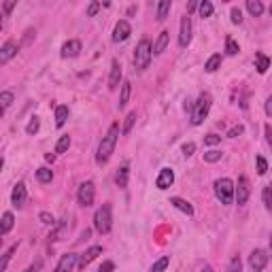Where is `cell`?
<instances>
[{"label": "cell", "instance_id": "6da1fadb", "mask_svg": "<svg viewBox=\"0 0 272 272\" xmlns=\"http://www.w3.org/2000/svg\"><path fill=\"white\" fill-rule=\"evenodd\" d=\"M119 124L115 121V124H111V128L107 130V134L102 136L100 145H98V151H96V164L98 166H105L109 160H111V155L115 151V145H117L119 140Z\"/></svg>", "mask_w": 272, "mask_h": 272}, {"label": "cell", "instance_id": "7a4b0ae2", "mask_svg": "<svg viewBox=\"0 0 272 272\" xmlns=\"http://www.w3.org/2000/svg\"><path fill=\"white\" fill-rule=\"evenodd\" d=\"M213 190H215V196L221 204H232L236 200V183L228 177H221L213 183Z\"/></svg>", "mask_w": 272, "mask_h": 272}, {"label": "cell", "instance_id": "3957f363", "mask_svg": "<svg viewBox=\"0 0 272 272\" xmlns=\"http://www.w3.org/2000/svg\"><path fill=\"white\" fill-rule=\"evenodd\" d=\"M151 57H153V45L149 38H142V41L136 45L134 49V66L136 70H147L149 64H151Z\"/></svg>", "mask_w": 272, "mask_h": 272}, {"label": "cell", "instance_id": "277c9868", "mask_svg": "<svg viewBox=\"0 0 272 272\" xmlns=\"http://www.w3.org/2000/svg\"><path fill=\"white\" fill-rule=\"evenodd\" d=\"M94 228L96 232L100 234H109L113 228V211H111V204H102L98 211L94 213Z\"/></svg>", "mask_w": 272, "mask_h": 272}, {"label": "cell", "instance_id": "5b68a950", "mask_svg": "<svg viewBox=\"0 0 272 272\" xmlns=\"http://www.w3.org/2000/svg\"><path fill=\"white\" fill-rule=\"evenodd\" d=\"M211 105H213V98L211 94H200L196 105H193V111H191V124L193 126H200L202 121L209 117V111H211Z\"/></svg>", "mask_w": 272, "mask_h": 272}, {"label": "cell", "instance_id": "8992f818", "mask_svg": "<svg viewBox=\"0 0 272 272\" xmlns=\"http://www.w3.org/2000/svg\"><path fill=\"white\" fill-rule=\"evenodd\" d=\"M77 200H79V204L83 206V209H87V206L94 204V200H96V185L92 183V181H83V183L79 185Z\"/></svg>", "mask_w": 272, "mask_h": 272}, {"label": "cell", "instance_id": "52a82bcc", "mask_svg": "<svg viewBox=\"0 0 272 272\" xmlns=\"http://www.w3.org/2000/svg\"><path fill=\"white\" fill-rule=\"evenodd\" d=\"M268 260H270V255L264 249H253V251H251V255H249V266H251L253 272H262L264 268L268 266Z\"/></svg>", "mask_w": 272, "mask_h": 272}, {"label": "cell", "instance_id": "ba28073f", "mask_svg": "<svg viewBox=\"0 0 272 272\" xmlns=\"http://www.w3.org/2000/svg\"><path fill=\"white\" fill-rule=\"evenodd\" d=\"M191 43V17L185 15L181 17V28H179V47L185 49Z\"/></svg>", "mask_w": 272, "mask_h": 272}, {"label": "cell", "instance_id": "9c48e42d", "mask_svg": "<svg viewBox=\"0 0 272 272\" xmlns=\"http://www.w3.org/2000/svg\"><path fill=\"white\" fill-rule=\"evenodd\" d=\"M77 266H79V255L77 253H64L54 272H73Z\"/></svg>", "mask_w": 272, "mask_h": 272}, {"label": "cell", "instance_id": "30bf717a", "mask_svg": "<svg viewBox=\"0 0 272 272\" xmlns=\"http://www.w3.org/2000/svg\"><path fill=\"white\" fill-rule=\"evenodd\" d=\"M130 34H132V26L126 19H119L113 30V43H126L130 38Z\"/></svg>", "mask_w": 272, "mask_h": 272}, {"label": "cell", "instance_id": "8fae6325", "mask_svg": "<svg viewBox=\"0 0 272 272\" xmlns=\"http://www.w3.org/2000/svg\"><path fill=\"white\" fill-rule=\"evenodd\" d=\"M26 198H28L26 183H24V181H19V183H15V187H13V191H11V204L15 206V209H24Z\"/></svg>", "mask_w": 272, "mask_h": 272}, {"label": "cell", "instance_id": "7c38bea8", "mask_svg": "<svg viewBox=\"0 0 272 272\" xmlns=\"http://www.w3.org/2000/svg\"><path fill=\"white\" fill-rule=\"evenodd\" d=\"M251 196V187H249V179L245 177H238V183H236V204H247V200Z\"/></svg>", "mask_w": 272, "mask_h": 272}, {"label": "cell", "instance_id": "4fadbf2b", "mask_svg": "<svg viewBox=\"0 0 272 272\" xmlns=\"http://www.w3.org/2000/svg\"><path fill=\"white\" fill-rule=\"evenodd\" d=\"M172 183H174V170L172 168H162L158 179H155V187L164 191V190H168V187H172Z\"/></svg>", "mask_w": 272, "mask_h": 272}, {"label": "cell", "instance_id": "5bb4252c", "mask_svg": "<svg viewBox=\"0 0 272 272\" xmlns=\"http://www.w3.org/2000/svg\"><path fill=\"white\" fill-rule=\"evenodd\" d=\"M17 51H19V45L15 41H6L2 47H0V64H9V60H13V57L17 55Z\"/></svg>", "mask_w": 272, "mask_h": 272}, {"label": "cell", "instance_id": "9a60e30c", "mask_svg": "<svg viewBox=\"0 0 272 272\" xmlns=\"http://www.w3.org/2000/svg\"><path fill=\"white\" fill-rule=\"evenodd\" d=\"M98 255H102V247H100V245H94V247L85 249V251H83V253L79 255V268L89 266V264H92Z\"/></svg>", "mask_w": 272, "mask_h": 272}, {"label": "cell", "instance_id": "2e32d148", "mask_svg": "<svg viewBox=\"0 0 272 272\" xmlns=\"http://www.w3.org/2000/svg\"><path fill=\"white\" fill-rule=\"evenodd\" d=\"M62 57H77L81 54V41L79 38H70V41H66L62 45Z\"/></svg>", "mask_w": 272, "mask_h": 272}, {"label": "cell", "instance_id": "e0dca14e", "mask_svg": "<svg viewBox=\"0 0 272 272\" xmlns=\"http://www.w3.org/2000/svg\"><path fill=\"white\" fill-rule=\"evenodd\" d=\"M168 43H170V32L168 30H162L158 38H155V43H153V55H162L166 51L168 47Z\"/></svg>", "mask_w": 272, "mask_h": 272}, {"label": "cell", "instance_id": "ac0fdd59", "mask_svg": "<svg viewBox=\"0 0 272 272\" xmlns=\"http://www.w3.org/2000/svg\"><path fill=\"white\" fill-rule=\"evenodd\" d=\"M121 83V64L119 60L111 62V75H109V89H117Z\"/></svg>", "mask_w": 272, "mask_h": 272}, {"label": "cell", "instance_id": "d6986e66", "mask_svg": "<svg viewBox=\"0 0 272 272\" xmlns=\"http://www.w3.org/2000/svg\"><path fill=\"white\" fill-rule=\"evenodd\" d=\"M170 204L174 206L177 211H181V213H185V215H193V206H191V202H187V200H183V198H179V196H172L170 198Z\"/></svg>", "mask_w": 272, "mask_h": 272}, {"label": "cell", "instance_id": "ffe728a7", "mask_svg": "<svg viewBox=\"0 0 272 272\" xmlns=\"http://www.w3.org/2000/svg\"><path fill=\"white\" fill-rule=\"evenodd\" d=\"M66 219H60V221L55 223V228H54V232L49 234V245L51 243H57V241H62V236L66 234Z\"/></svg>", "mask_w": 272, "mask_h": 272}, {"label": "cell", "instance_id": "44dd1931", "mask_svg": "<svg viewBox=\"0 0 272 272\" xmlns=\"http://www.w3.org/2000/svg\"><path fill=\"white\" fill-rule=\"evenodd\" d=\"M128 179H130V166L124 164L117 170V174H115V183H117V187H121V190H126V187H128Z\"/></svg>", "mask_w": 272, "mask_h": 272}, {"label": "cell", "instance_id": "7402d4cb", "mask_svg": "<svg viewBox=\"0 0 272 272\" xmlns=\"http://www.w3.org/2000/svg\"><path fill=\"white\" fill-rule=\"evenodd\" d=\"M13 225H15V217H13V213L11 211L2 213V225H0V234L6 236L13 230Z\"/></svg>", "mask_w": 272, "mask_h": 272}, {"label": "cell", "instance_id": "603a6c76", "mask_svg": "<svg viewBox=\"0 0 272 272\" xmlns=\"http://www.w3.org/2000/svg\"><path fill=\"white\" fill-rule=\"evenodd\" d=\"M221 54H213L209 60H206V64H204V70L206 73H217L219 68H221Z\"/></svg>", "mask_w": 272, "mask_h": 272}, {"label": "cell", "instance_id": "cb8c5ba5", "mask_svg": "<svg viewBox=\"0 0 272 272\" xmlns=\"http://www.w3.org/2000/svg\"><path fill=\"white\" fill-rule=\"evenodd\" d=\"M68 115H70V109H68L66 105L55 107V126H57V128H62V126L68 121Z\"/></svg>", "mask_w": 272, "mask_h": 272}, {"label": "cell", "instance_id": "d4e9b609", "mask_svg": "<svg viewBox=\"0 0 272 272\" xmlns=\"http://www.w3.org/2000/svg\"><path fill=\"white\" fill-rule=\"evenodd\" d=\"M255 68L260 75H266L268 68H270V57L264 55V54H255Z\"/></svg>", "mask_w": 272, "mask_h": 272}, {"label": "cell", "instance_id": "484cf974", "mask_svg": "<svg viewBox=\"0 0 272 272\" xmlns=\"http://www.w3.org/2000/svg\"><path fill=\"white\" fill-rule=\"evenodd\" d=\"M130 94H132V83L124 81L121 83V94H119V109H126L128 100H130Z\"/></svg>", "mask_w": 272, "mask_h": 272}, {"label": "cell", "instance_id": "4316f807", "mask_svg": "<svg viewBox=\"0 0 272 272\" xmlns=\"http://www.w3.org/2000/svg\"><path fill=\"white\" fill-rule=\"evenodd\" d=\"M170 9H172L170 0H160L158 2V22H164L168 17V13H170Z\"/></svg>", "mask_w": 272, "mask_h": 272}, {"label": "cell", "instance_id": "83f0119b", "mask_svg": "<svg viewBox=\"0 0 272 272\" xmlns=\"http://www.w3.org/2000/svg\"><path fill=\"white\" fill-rule=\"evenodd\" d=\"M247 11L253 17H260L264 13V2H262V0H247Z\"/></svg>", "mask_w": 272, "mask_h": 272}, {"label": "cell", "instance_id": "f1b7e54d", "mask_svg": "<svg viewBox=\"0 0 272 272\" xmlns=\"http://www.w3.org/2000/svg\"><path fill=\"white\" fill-rule=\"evenodd\" d=\"M198 13H200V17H211L213 13H215V4L211 2V0H202L200 2V6H198Z\"/></svg>", "mask_w": 272, "mask_h": 272}, {"label": "cell", "instance_id": "f546056e", "mask_svg": "<svg viewBox=\"0 0 272 272\" xmlns=\"http://www.w3.org/2000/svg\"><path fill=\"white\" fill-rule=\"evenodd\" d=\"M36 179L41 181V183H51V179H54V170L47 168V166H41L36 170Z\"/></svg>", "mask_w": 272, "mask_h": 272}, {"label": "cell", "instance_id": "4dcf8cb0", "mask_svg": "<svg viewBox=\"0 0 272 272\" xmlns=\"http://www.w3.org/2000/svg\"><path fill=\"white\" fill-rule=\"evenodd\" d=\"M70 136L68 134H64V136H60L57 138V142H55V153H66L68 151V147H70Z\"/></svg>", "mask_w": 272, "mask_h": 272}, {"label": "cell", "instance_id": "1f68e13d", "mask_svg": "<svg viewBox=\"0 0 272 272\" xmlns=\"http://www.w3.org/2000/svg\"><path fill=\"white\" fill-rule=\"evenodd\" d=\"M15 251H17V243H15V245H11V247L4 251L2 262H0V272H4V270H6V266H9V262H11V257H13V253H15Z\"/></svg>", "mask_w": 272, "mask_h": 272}, {"label": "cell", "instance_id": "d6a6232c", "mask_svg": "<svg viewBox=\"0 0 272 272\" xmlns=\"http://www.w3.org/2000/svg\"><path fill=\"white\" fill-rule=\"evenodd\" d=\"M262 200H264V206H266L268 211H272V181L262 190Z\"/></svg>", "mask_w": 272, "mask_h": 272}, {"label": "cell", "instance_id": "836d02e7", "mask_svg": "<svg viewBox=\"0 0 272 272\" xmlns=\"http://www.w3.org/2000/svg\"><path fill=\"white\" fill-rule=\"evenodd\" d=\"M168 264H170V257H168V255H162L160 260H158V262H155L153 266H151V270H149V272H166Z\"/></svg>", "mask_w": 272, "mask_h": 272}, {"label": "cell", "instance_id": "e575fe53", "mask_svg": "<svg viewBox=\"0 0 272 272\" xmlns=\"http://www.w3.org/2000/svg\"><path fill=\"white\" fill-rule=\"evenodd\" d=\"M134 124H136V111H132V113H128V117H126V121H124V128H121V134H130L132 132V128H134Z\"/></svg>", "mask_w": 272, "mask_h": 272}, {"label": "cell", "instance_id": "d590c367", "mask_svg": "<svg viewBox=\"0 0 272 272\" xmlns=\"http://www.w3.org/2000/svg\"><path fill=\"white\" fill-rule=\"evenodd\" d=\"M38 128H41V119H38L36 115H34V117H30L28 126H26V134H28V136H34V134L38 132Z\"/></svg>", "mask_w": 272, "mask_h": 272}, {"label": "cell", "instance_id": "8d00e7d4", "mask_svg": "<svg viewBox=\"0 0 272 272\" xmlns=\"http://www.w3.org/2000/svg\"><path fill=\"white\" fill-rule=\"evenodd\" d=\"M238 51H241V47H238V43L234 41V38H232V36L225 38V54H228V55H236Z\"/></svg>", "mask_w": 272, "mask_h": 272}, {"label": "cell", "instance_id": "74e56055", "mask_svg": "<svg viewBox=\"0 0 272 272\" xmlns=\"http://www.w3.org/2000/svg\"><path fill=\"white\" fill-rule=\"evenodd\" d=\"M221 151H217V149H211V151L204 153V162H209V164H215V162L221 160Z\"/></svg>", "mask_w": 272, "mask_h": 272}, {"label": "cell", "instance_id": "f35d334b", "mask_svg": "<svg viewBox=\"0 0 272 272\" xmlns=\"http://www.w3.org/2000/svg\"><path fill=\"white\" fill-rule=\"evenodd\" d=\"M0 105H2V113L13 105V92H2L0 94Z\"/></svg>", "mask_w": 272, "mask_h": 272}, {"label": "cell", "instance_id": "ab89813d", "mask_svg": "<svg viewBox=\"0 0 272 272\" xmlns=\"http://www.w3.org/2000/svg\"><path fill=\"white\" fill-rule=\"evenodd\" d=\"M241 270H243V262H241V257H238V255H234L230 260L228 270H225V272H241Z\"/></svg>", "mask_w": 272, "mask_h": 272}, {"label": "cell", "instance_id": "60d3db41", "mask_svg": "<svg viewBox=\"0 0 272 272\" xmlns=\"http://www.w3.org/2000/svg\"><path fill=\"white\" fill-rule=\"evenodd\" d=\"M255 164H257V174H266V172H268V162H266V158L257 155V158H255Z\"/></svg>", "mask_w": 272, "mask_h": 272}, {"label": "cell", "instance_id": "b9f144b4", "mask_svg": "<svg viewBox=\"0 0 272 272\" xmlns=\"http://www.w3.org/2000/svg\"><path fill=\"white\" fill-rule=\"evenodd\" d=\"M230 19H232V24H243V11L238 9V6H232Z\"/></svg>", "mask_w": 272, "mask_h": 272}, {"label": "cell", "instance_id": "7bdbcfd3", "mask_svg": "<svg viewBox=\"0 0 272 272\" xmlns=\"http://www.w3.org/2000/svg\"><path fill=\"white\" fill-rule=\"evenodd\" d=\"M221 142V136L219 134H209V136H204V145L206 147H215V145H219Z\"/></svg>", "mask_w": 272, "mask_h": 272}, {"label": "cell", "instance_id": "ee69618b", "mask_svg": "<svg viewBox=\"0 0 272 272\" xmlns=\"http://www.w3.org/2000/svg\"><path fill=\"white\" fill-rule=\"evenodd\" d=\"M38 219H41V223H45V225H55L54 215H51V213H47V211H43L41 215H38Z\"/></svg>", "mask_w": 272, "mask_h": 272}, {"label": "cell", "instance_id": "f6af8a7d", "mask_svg": "<svg viewBox=\"0 0 272 272\" xmlns=\"http://www.w3.org/2000/svg\"><path fill=\"white\" fill-rule=\"evenodd\" d=\"M181 151H183L185 158H191L193 151H196V145L193 142H183V147H181Z\"/></svg>", "mask_w": 272, "mask_h": 272}, {"label": "cell", "instance_id": "bcb514c9", "mask_svg": "<svg viewBox=\"0 0 272 272\" xmlns=\"http://www.w3.org/2000/svg\"><path fill=\"white\" fill-rule=\"evenodd\" d=\"M243 132H245V126L238 124V126H234V128H230V130H228V138H236V136H241Z\"/></svg>", "mask_w": 272, "mask_h": 272}, {"label": "cell", "instance_id": "7dc6e473", "mask_svg": "<svg viewBox=\"0 0 272 272\" xmlns=\"http://www.w3.org/2000/svg\"><path fill=\"white\" fill-rule=\"evenodd\" d=\"M100 6H102L100 2H92V4H89V6H87V17H94L96 13L100 11Z\"/></svg>", "mask_w": 272, "mask_h": 272}, {"label": "cell", "instance_id": "c3c4849f", "mask_svg": "<svg viewBox=\"0 0 272 272\" xmlns=\"http://www.w3.org/2000/svg\"><path fill=\"white\" fill-rule=\"evenodd\" d=\"M115 270V264L111 260H107V262H102V266L98 268V272H113Z\"/></svg>", "mask_w": 272, "mask_h": 272}, {"label": "cell", "instance_id": "681fc988", "mask_svg": "<svg viewBox=\"0 0 272 272\" xmlns=\"http://www.w3.org/2000/svg\"><path fill=\"white\" fill-rule=\"evenodd\" d=\"M264 134H266V142H268V145H272V126L270 124L264 126Z\"/></svg>", "mask_w": 272, "mask_h": 272}, {"label": "cell", "instance_id": "f907efd6", "mask_svg": "<svg viewBox=\"0 0 272 272\" xmlns=\"http://www.w3.org/2000/svg\"><path fill=\"white\" fill-rule=\"evenodd\" d=\"M41 268H43V262L38 260V262H34V264H32V266H28V268H26L24 272H38Z\"/></svg>", "mask_w": 272, "mask_h": 272}, {"label": "cell", "instance_id": "816d5d0a", "mask_svg": "<svg viewBox=\"0 0 272 272\" xmlns=\"http://www.w3.org/2000/svg\"><path fill=\"white\" fill-rule=\"evenodd\" d=\"M264 111H266L268 117H272V96H268V100H266V107H264Z\"/></svg>", "mask_w": 272, "mask_h": 272}, {"label": "cell", "instance_id": "f5cc1de1", "mask_svg": "<svg viewBox=\"0 0 272 272\" xmlns=\"http://www.w3.org/2000/svg\"><path fill=\"white\" fill-rule=\"evenodd\" d=\"M198 2H196V0H191V2H187V15H190V13H193V11H196L198 9Z\"/></svg>", "mask_w": 272, "mask_h": 272}, {"label": "cell", "instance_id": "db71d44e", "mask_svg": "<svg viewBox=\"0 0 272 272\" xmlns=\"http://www.w3.org/2000/svg\"><path fill=\"white\" fill-rule=\"evenodd\" d=\"M17 2H15V0H11V2H4V11L6 13H9V11H13V6H15Z\"/></svg>", "mask_w": 272, "mask_h": 272}, {"label": "cell", "instance_id": "11a10c76", "mask_svg": "<svg viewBox=\"0 0 272 272\" xmlns=\"http://www.w3.org/2000/svg\"><path fill=\"white\" fill-rule=\"evenodd\" d=\"M45 160H47V162H51V164H54V160H55V155H54V153H47V155H45Z\"/></svg>", "mask_w": 272, "mask_h": 272}, {"label": "cell", "instance_id": "9f6ffc18", "mask_svg": "<svg viewBox=\"0 0 272 272\" xmlns=\"http://www.w3.org/2000/svg\"><path fill=\"white\" fill-rule=\"evenodd\" d=\"M200 272H213V268H211V266H204V268L200 270Z\"/></svg>", "mask_w": 272, "mask_h": 272}, {"label": "cell", "instance_id": "6f0895ef", "mask_svg": "<svg viewBox=\"0 0 272 272\" xmlns=\"http://www.w3.org/2000/svg\"><path fill=\"white\" fill-rule=\"evenodd\" d=\"M270 251H272V234H270Z\"/></svg>", "mask_w": 272, "mask_h": 272}, {"label": "cell", "instance_id": "680465c9", "mask_svg": "<svg viewBox=\"0 0 272 272\" xmlns=\"http://www.w3.org/2000/svg\"><path fill=\"white\" fill-rule=\"evenodd\" d=\"M270 17H272V4H270Z\"/></svg>", "mask_w": 272, "mask_h": 272}]
</instances>
